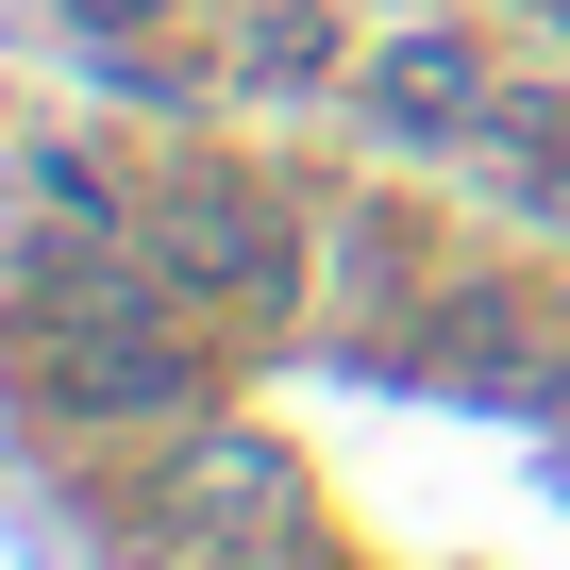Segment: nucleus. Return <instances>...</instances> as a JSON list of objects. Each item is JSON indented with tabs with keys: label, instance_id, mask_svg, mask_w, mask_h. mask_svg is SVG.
I'll use <instances>...</instances> for the list:
<instances>
[{
	"label": "nucleus",
	"instance_id": "f257e3e1",
	"mask_svg": "<svg viewBox=\"0 0 570 570\" xmlns=\"http://www.w3.org/2000/svg\"><path fill=\"white\" fill-rule=\"evenodd\" d=\"M35 386L68 420H185L202 403V336H185V285L151 252H101V268H51L35 285Z\"/></svg>",
	"mask_w": 570,
	"mask_h": 570
},
{
	"label": "nucleus",
	"instance_id": "f03ea898",
	"mask_svg": "<svg viewBox=\"0 0 570 570\" xmlns=\"http://www.w3.org/2000/svg\"><path fill=\"white\" fill-rule=\"evenodd\" d=\"M151 537L202 553V570H285L303 553V470H285L268 436H235V420H185V453L151 487Z\"/></svg>",
	"mask_w": 570,
	"mask_h": 570
},
{
	"label": "nucleus",
	"instance_id": "7ed1b4c3",
	"mask_svg": "<svg viewBox=\"0 0 570 570\" xmlns=\"http://www.w3.org/2000/svg\"><path fill=\"white\" fill-rule=\"evenodd\" d=\"M135 252L185 285L202 320H268V303H285V202H268V185H235V168H185V185L151 202V235H135Z\"/></svg>",
	"mask_w": 570,
	"mask_h": 570
},
{
	"label": "nucleus",
	"instance_id": "20e7f679",
	"mask_svg": "<svg viewBox=\"0 0 570 570\" xmlns=\"http://www.w3.org/2000/svg\"><path fill=\"white\" fill-rule=\"evenodd\" d=\"M353 101H370V135H403V151H487V135H503V68H487L453 18L386 35V51L353 68Z\"/></svg>",
	"mask_w": 570,
	"mask_h": 570
},
{
	"label": "nucleus",
	"instance_id": "39448f33",
	"mask_svg": "<svg viewBox=\"0 0 570 570\" xmlns=\"http://www.w3.org/2000/svg\"><path fill=\"white\" fill-rule=\"evenodd\" d=\"M235 68H252V85H320V68H336V35H320V18H252V51H235Z\"/></svg>",
	"mask_w": 570,
	"mask_h": 570
},
{
	"label": "nucleus",
	"instance_id": "423d86ee",
	"mask_svg": "<svg viewBox=\"0 0 570 570\" xmlns=\"http://www.w3.org/2000/svg\"><path fill=\"white\" fill-rule=\"evenodd\" d=\"M537 35H553V68H570V0H553V18H537Z\"/></svg>",
	"mask_w": 570,
	"mask_h": 570
}]
</instances>
